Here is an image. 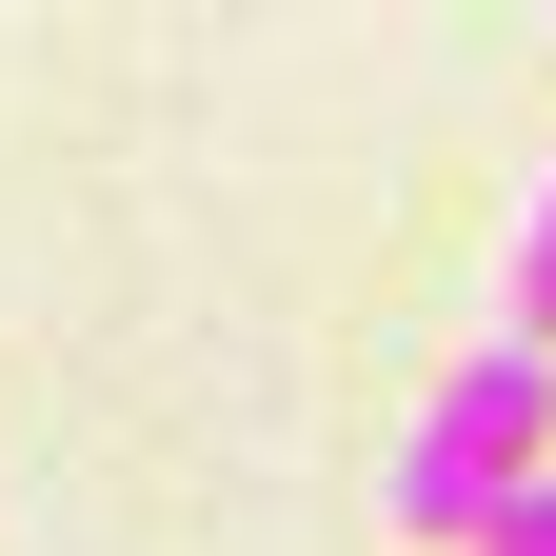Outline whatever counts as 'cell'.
<instances>
[{"label": "cell", "instance_id": "2", "mask_svg": "<svg viewBox=\"0 0 556 556\" xmlns=\"http://www.w3.org/2000/svg\"><path fill=\"white\" fill-rule=\"evenodd\" d=\"M517 338L556 358V179H536V219H517Z\"/></svg>", "mask_w": 556, "mask_h": 556}, {"label": "cell", "instance_id": "1", "mask_svg": "<svg viewBox=\"0 0 556 556\" xmlns=\"http://www.w3.org/2000/svg\"><path fill=\"white\" fill-rule=\"evenodd\" d=\"M517 477H556V358H536V338H477V358L417 397V438H397V477H378V517H397V536H477Z\"/></svg>", "mask_w": 556, "mask_h": 556}, {"label": "cell", "instance_id": "3", "mask_svg": "<svg viewBox=\"0 0 556 556\" xmlns=\"http://www.w3.org/2000/svg\"><path fill=\"white\" fill-rule=\"evenodd\" d=\"M477 556H556V477H517V497L477 517Z\"/></svg>", "mask_w": 556, "mask_h": 556}]
</instances>
